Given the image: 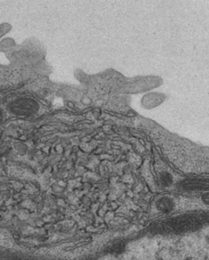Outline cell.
I'll return each instance as SVG.
<instances>
[{"label": "cell", "mask_w": 209, "mask_h": 260, "mask_svg": "<svg viewBox=\"0 0 209 260\" xmlns=\"http://www.w3.org/2000/svg\"><path fill=\"white\" fill-rule=\"evenodd\" d=\"M12 110L13 112L18 114V115L28 116V115L33 113L34 111L37 110V106L34 102L28 100V99H24V100L15 102L12 107Z\"/></svg>", "instance_id": "1"}, {"label": "cell", "mask_w": 209, "mask_h": 260, "mask_svg": "<svg viewBox=\"0 0 209 260\" xmlns=\"http://www.w3.org/2000/svg\"><path fill=\"white\" fill-rule=\"evenodd\" d=\"M2 117V113H1V111H0V119Z\"/></svg>", "instance_id": "2"}]
</instances>
